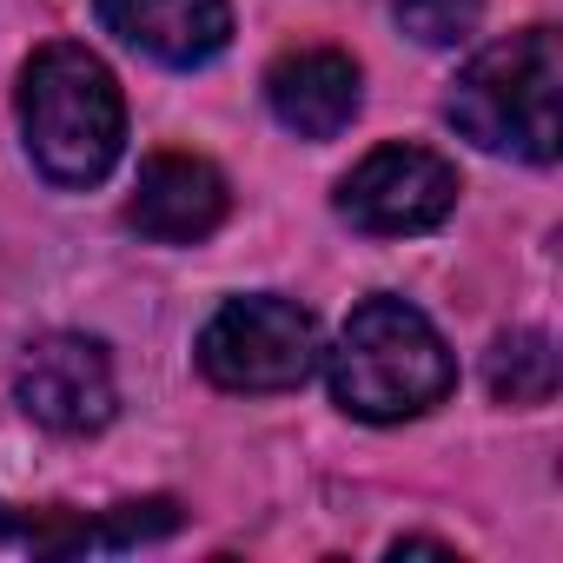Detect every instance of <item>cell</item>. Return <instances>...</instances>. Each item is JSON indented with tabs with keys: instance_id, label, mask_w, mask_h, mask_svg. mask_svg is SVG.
Segmentation results:
<instances>
[{
	"instance_id": "cell-1",
	"label": "cell",
	"mask_w": 563,
	"mask_h": 563,
	"mask_svg": "<svg viewBox=\"0 0 563 563\" xmlns=\"http://www.w3.org/2000/svg\"><path fill=\"white\" fill-rule=\"evenodd\" d=\"M21 133L54 186H100L126 140V100L100 54L54 41L21 74Z\"/></svg>"
},
{
	"instance_id": "cell-2",
	"label": "cell",
	"mask_w": 563,
	"mask_h": 563,
	"mask_svg": "<svg viewBox=\"0 0 563 563\" xmlns=\"http://www.w3.org/2000/svg\"><path fill=\"white\" fill-rule=\"evenodd\" d=\"M451 378L457 372L438 325L405 299H365L332 345V398L372 424H398L444 405Z\"/></svg>"
},
{
	"instance_id": "cell-3",
	"label": "cell",
	"mask_w": 563,
	"mask_h": 563,
	"mask_svg": "<svg viewBox=\"0 0 563 563\" xmlns=\"http://www.w3.org/2000/svg\"><path fill=\"white\" fill-rule=\"evenodd\" d=\"M556 74H563V60H556L550 27L510 34L504 47L477 54L457 74L444 113L484 153H517V159L550 166L556 159Z\"/></svg>"
},
{
	"instance_id": "cell-4",
	"label": "cell",
	"mask_w": 563,
	"mask_h": 563,
	"mask_svg": "<svg viewBox=\"0 0 563 563\" xmlns=\"http://www.w3.org/2000/svg\"><path fill=\"white\" fill-rule=\"evenodd\" d=\"M319 365V332L292 299H225L199 332V372L219 391H292Z\"/></svg>"
},
{
	"instance_id": "cell-5",
	"label": "cell",
	"mask_w": 563,
	"mask_h": 563,
	"mask_svg": "<svg viewBox=\"0 0 563 563\" xmlns=\"http://www.w3.org/2000/svg\"><path fill=\"white\" fill-rule=\"evenodd\" d=\"M451 206H457V166L424 146H378L339 186V212L378 239L431 232L451 219Z\"/></svg>"
},
{
	"instance_id": "cell-6",
	"label": "cell",
	"mask_w": 563,
	"mask_h": 563,
	"mask_svg": "<svg viewBox=\"0 0 563 563\" xmlns=\"http://www.w3.org/2000/svg\"><path fill=\"white\" fill-rule=\"evenodd\" d=\"M21 411L60 438H87L113 418V365L107 345L80 339V332H54L21 358Z\"/></svg>"
},
{
	"instance_id": "cell-7",
	"label": "cell",
	"mask_w": 563,
	"mask_h": 563,
	"mask_svg": "<svg viewBox=\"0 0 563 563\" xmlns=\"http://www.w3.org/2000/svg\"><path fill=\"white\" fill-rule=\"evenodd\" d=\"M179 530V504L173 497H140V504H113L100 517H80V510H14L0 504V537L8 543H27L41 556H80V550H133V543H153V537H173Z\"/></svg>"
},
{
	"instance_id": "cell-8",
	"label": "cell",
	"mask_w": 563,
	"mask_h": 563,
	"mask_svg": "<svg viewBox=\"0 0 563 563\" xmlns=\"http://www.w3.org/2000/svg\"><path fill=\"white\" fill-rule=\"evenodd\" d=\"M225 206H232V192H225L219 166H206L199 153H153L140 166L126 219L159 245H192L225 219Z\"/></svg>"
},
{
	"instance_id": "cell-9",
	"label": "cell",
	"mask_w": 563,
	"mask_h": 563,
	"mask_svg": "<svg viewBox=\"0 0 563 563\" xmlns=\"http://www.w3.org/2000/svg\"><path fill=\"white\" fill-rule=\"evenodd\" d=\"M93 8L126 47H140L166 67H206L232 41L225 0H93Z\"/></svg>"
},
{
	"instance_id": "cell-10",
	"label": "cell",
	"mask_w": 563,
	"mask_h": 563,
	"mask_svg": "<svg viewBox=\"0 0 563 563\" xmlns=\"http://www.w3.org/2000/svg\"><path fill=\"white\" fill-rule=\"evenodd\" d=\"M265 100H272L278 126H292L299 140H332L358 113V67L339 47H299L286 60H272Z\"/></svg>"
},
{
	"instance_id": "cell-11",
	"label": "cell",
	"mask_w": 563,
	"mask_h": 563,
	"mask_svg": "<svg viewBox=\"0 0 563 563\" xmlns=\"http://www.w3.org/2000/svg\"><path fill=\"white\" fill-rule=\"evenodd\" d=\"M484 385L497 405H543L556 391V352L543 332H504L484 358Z\"/></svg>"
},
{
	"instance_id": "cell-12",
	"label": "cell",
	"mask_w": 563,
	"mask_h": 563,
	"mask_svg": "<svg viewBox=\"0 0 563 563\" xmlns=\"http://www.w3.org/2000/svg\"><path fill=\"white\" fill-rule=\"evenodd\" d=\"M484 21V0H398V27L424 47H457Z\"/></svg>"
}]
</instances>
